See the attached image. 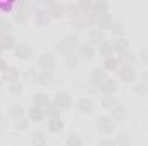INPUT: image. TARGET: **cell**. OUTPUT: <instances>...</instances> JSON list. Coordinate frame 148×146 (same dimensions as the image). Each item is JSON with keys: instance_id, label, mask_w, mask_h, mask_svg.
I'll return each mask as SVG.
<instances>
[{"instance_id": "13", "label": "cell", "mask_w": 148, "mask_h": 146, "mask_svg": "<svg viewBox=\"0 0 148 146\" xmlns=\"http://www.w3.org/2000/svg\"><path fill=\"white\" fill-rule=\"evenodd\" d=\"M105 40H107L105 31H102V29H98V28H91V29L88 31V43H91L95 48H97L98 45H102Z\"/></svg>"}, {"instance_id": "33", "label": "cell", "mask_w": 148, "mask_h": 146, "mask_svg": "<svg viewBox=\"0 0 148 146\" xmlns=\"http://www.w3.org/2000/svg\"><path fill=\"white\" fill-rule=\"evenodd\" d=\"M66 146H83V138L77 132H71L66 138Z\"/></svg>"}, {"instance_id": "5", "label": "cell", "mask_w": 148, "mask_h": 146, "mask_svg": "<svg viewBox=\"0 0 148 146\" xmlns=\"http://www.w3.org/2000/svg\"><path fill=\"white\" fill-rule=\"evenodd\" d=\"M52 103L60 110V112H67V110L73 108V105H74L73 96H71V93H69V91H59V93L53 96Z\"/></svg>"}, {"instance_id": "37", "label": "cell", "mask_w": 148, "mask_h": 146, "mask_svg": "<svg viewBox=\"0 0 148 146\" xmlns=\"http://www.w3.org/2000/svg\"><path fill=\"white\" fill-rule=\"evenodd\" d=\"M117 103H119V102H117L115 96H102V107L105 110H109V112H110Z\"/></svg>"}, {"instance_id": "23", "label": "cell", "mask_w": 148, "mask_h": 146, "mask_svg": "<svg viewBox=\"0 0 148 146\" xmlns=\"http://www.w3.org/2000/svg\"><path fill=\"white\" fill-rule=\"evenodd\" d=\"M119 60H121V64H122V65H127V67H136L138 55H136V53H133L131 50H127V52H124V53H121V55H119Z\"/></svg>"}, {"instance_id": "28", "label": "cell", "mask_w": 148, "mask_h": 146, "mask_svg": "<svg viewBox=\"0 0 148 146\" xmlns=\"http://www.w3.org/2000/svg\"><path fill=\"white\" fill-rule=\"evenodd\" d=\"M109 31L114 38H126V24L122 21H114V24Z\"/></svg>"}, {"instance_id": "31", "label": "cell", "mask_w": 148, "mask_h": 146, "mask_svg": "<svg viewBox=\"0 0 148 146\" xmlns=\"http://www.w3.org/2000/svg\"><path fill=\"white\" fill-rule=\"evenodd\" d=\"M7 89H9V93H10L12 96H21V95H23V81L19 79V81L9 83V84H7Z\"/></svg>"}, {"instance_id": "26", "label": "cell", "mask_w": 148, "mask_h": 146, "mask_svg": "<svg viewBox=\"0 0 148 146\" xmlns=\"http://www.w3.org/2000/svg\"><path fill=\"white\" fill-rule=\"evenodd\" d=\"M97 50H98V53H100L103 59H107V57H112V55H117V53L114 52V46H112V40H105L102 45H98V46H97Z\"/></svg>"}, {"instance_id": "25", "label": "cell", "mask_w": 148, "mask_h": 146, "mask_svg": "<svg viewBox=\"0 0 148 146\" xmlns=\"http://www.w3.org/2000/svg\"><path fill=\"white\" fill-rule=\"evenodd\" d=\"M114 17H112V14H105V16H102V17H98L97 19V26L95 28H98V29H102V31H109L112 28V24H114Z\"/></svg>"}, {"instance_id": "44", "label": "cell", "mask_w": 148, "mask_h": 146, "mask_svg": "<svg viewBox=\"0 0 148 146\" xmlns=\"http://www.w3.org/2000/svg\"><path fill=\"white\" fill-rule=\"evenodd\" d=\"M140 81H141V83H145V84L148 86V69L140 74Z\"/></svg>"}, {"instance_id": "12", "label": "cell", "mask_w": 148, "mask_h": 146, "mask_svg": "<svg viewBox=\"0 0 148 146\" xmlns=\"http://www.w3.org/2000/svg\"><path fill=\"white\" fill-rule=\"evenodd\" d=\"M95 53H97V48L91 45V43H81L79 45V48H77V57L81 59V62H88V60H91L93 57H95Z\"/></svg>"}, {"instance_id": "40", "label": "cell", "mask_w": 148, "mask_h": 146, "mask_svg": "<svg viewBox=\"0 0 148 146\" xmlns=\"http://www.w3.org/2000/svg\"><path fill=\"white\" fill-rule=\"evenodd\" d=\"M28 127H29V120H28V117H23V119H19V120L14 122V129H16V131H26Z\"/></svg>"}, {"instance_id": "46", "label": "cell", "mask_w": 148, "mask_h": 146, "mask_svg": "<svg viewBox=\"0 0 148 146\" xmlns=\"http://www.w3.org/2000/svg\"><path fill=\"white\" fill-rule=\"evenodd\" d=\"M2 122H3V112H2V108H0V126H2Z\"/></svg>"}, {"instance_id": "16", "label": "cell", "mask_w": 148, "mask_h": 146, "mask_svg": "<svg viewBox=\"0 0 148 146\" xmlns=\"http://www.w3.org/2000/svg\"><path fill=\"white\" fill-rule=\"evenodd\" d=\"M117 88H119V83H117L115 79L109 77V79H107V81L100 86V93H102L103 96H115Z\"/></svg>"}, {"instance_id": "47", "label": "cell", "mask_w": 148, "mask_h": 146, "mask_svg": "<svg viewBox=\"0 0 148 146\" xmlns=\"http://www.w3.org/2000/svg\"><path fill=\"white\" fill-rule=\"evenodd\" d=\"M3 86V79H2V74H0V88Z\"/></svg>"}, {"instance_id": "35", "label": "cell", "mask_w": 148, "mask_h": 146, "mask_svg": "<svg viewBox=\"0 0 148 146\" xmlns=\"http://www.w3.org/2000/svg\"><path fill=\"white\" fill-rule=\"evenodd\" d=\"M76 5H77V9H79L81 14H90L91 9H93V2L91 0H77Z\"/></svg>"}, {"instance_id": "3", "label": "cell", "mask_w": 148, "mask_h": 146, "mask_svg": "<svg viewBox=\"0 0 148 146\" xmlns=\"http://www.w3.org/2000/svg\"><path fill=\"white\" fill-rule=\"evenodd\" d=\"M107 79H109V74H107V71H105L102 65L95 67V69L90 72V93H100V86H102Z\"/></svg>"}, {"instance_id": "8", "label": "cell", "mask_w": 148, "mask_h": 146, "mask_svg": "<svg viewBox=\"0 0 148 146\" xmlns=\"http://www.w3.org/2000/svg\"><path fill=\"white\" fill-rule=\"evenodd\" d=\"M33 53H35V46L29 45V43H24V41L17 43L16 48H14V55L19 60H29L33 57Z\"/></svg>"}, {"instance_id": "22", "label": "cell", "mask_w": 148, "mask_h": 146, "mask_svg": "<svg viewBox=\"0 0 148 146\" xmlns=\"http://www.w3.org/2000/svg\"><path fill=\"white\" fill-rule=\"evenodd\" d=\"M112 46H114V52L117 55H121V53L129 50V40L127 38H114L112 40Z\"/></svg>"}, {"instance_id": "10", "label": "cell", "mask_w": 148, "mask_h": 146, "mask_svg": "<svg viewBox=\"0 0 148 146\" xmlns=\"http://www.w3.org/2000/svg\"><path fill=\"white\" fill-rule=\"evenodd\" d=\"M109 117H110L114 122H126L127 117H129V110L124 103H117L114 108L109 112Z\"/></svg>"}, {"instance_id": "29", "label": "cell", "mask_w": 148, "mask_h": 146, "mask_svg": "<svg viewBox=\"0 0 148 146\" xmlns=\"http://www.w3.org/2000/svg\"><path fill=\"white\" fill-rule=\"evenodd\" d=\"M9 115H10V117L14 119V122H16V120H19V119L26 117V108H24L23 105H19V103H14V105L9 107Z\"/></svg>"}, {"instance_id": "41", "label": "cell", "mask_w": 148, "mask_h": 146, "mask_svg": "<svg viewBox=\"0 0 148 146\" xmlns=\"http://www.w3.org/2000/svg\"><path fill=\"white\" fill-rule=\"evenodd\" d=\"M36 76H38V71H35V69H28L21 77H23L24 81H28V83H36Z\"/></svg>"}, {"instance_id": "18", "label": "cell", "mask_w": 148, "mask_h": 146, "mask_svg": "<svg viewBox=\"0 0 148 146\" xmlns=\"http://www.w3.org/2000/svg\"><path fill=\"white\" fill-rule=\"evenodd\" d=\"M52 103V100H50V96L47 95V93H43V91H38L33 95V100H31V105H35V107H40V108H47L48 105Z\"/></svg>"}, {"instance_id": "1", "label": "cell", "mask_w": 148, "mask_h": 146, "mask_svg": "<svg viewBox=\"0 0 148 146\" xmlns=\"http://www.w3.org/2000/svg\"><path fill=\"white\" fill-rule=\"evenodd\" d=\"M81 45V40L79 35H67V36L60 38L57 43H55V52L59 55H62L64 59L71 57L74 53H77V48Z\"/></svg>"}, {"instance_id": "7", "label": "cell", "mask_w": 148, "mask_h": 146, "mask_svg": "<svg viewBox=\"0 0 148 146\" xmlns=\"http://www.w3.org/2000/svg\"><path fill=\"white\" fill-rule=\"evenodd\" d=\"M55 67H57V57H55V53L43 52L38 57V69L40 71H50V72H53Z\"/></svg>"}, {"instance_id": "17", "label": "cell", "mask_w": 148, "mask_h": 146, "mask_svg": "<svg viewBox=\"0 0 148 146\" xmlns=\"http://www.w3.org/2000/svg\"><path fill=\"white\" fill-rule=\"evenodd\" d=\"M47 131L50 134H59L64 131V120L62 117H53V119H47Z\"/></svg>"}, {"instance_id": "42", "label": "cell", "mask_w": 148, "mask_h": 146, "mask_svg": "<svg viewBox=\"0 0 148 146\" xmlns=\"http://www.w3.org/2000/svg\"><path fill=\"white\" fill-rule=\"evenodd\" d=\"M143 64H147L148 65V46H145V48H141V52H140V57H138Z\"/></svg>"}, {"instance_id": "38", "label": "cell", "mask_w": 148, "mask_h": 146, "mask_svg": "<svg viewBox=\"0 0 148 146\" xmlns=\"http://www.w3.org/2000/svg\"><path fill=\"white\" fill-rule=\"evenodd\" d=\"M64 60H66V65H67L69 69H77L79 64H81V59L77 57V53H74V55L67 57V59H64Z\"/></svg>"}, {"instance_id": "43", "label": "cell", "mask_w": 148, "mask_h": 146, "mask_svg": "<svg viewBox=\"0 0 148 146\" xmlns=\"http://www.w3.org/2000/svg\"><path fill=\"white\" fill-rule=\"evenodd\" d=\"M98 146H115V141H114L112 138H103V139L98 143Z\"/></svg>"}, {"instance_id": "19", "label": "cell", "mask_w": 148, "mask_h": 146, "mask_svg": "<svg viewBox=\"0 0 148 146\" xmlns=\"http://www.w3.org/2000/svg\"><path fill=\"white\" fill-rule=\"evenodd\" d=\"M33 19H35V23H36L38 26H47V24L52 21L50 16H48V12H47V9H43V7L35 9V12H33Z\"/></svg>"}, {"instance_id": "14", "label": "cell", "mask_w": 148, "mask_h": 146, "mask_svg": "<svg viewBox=\"0 0 148 146\" xmlns=\"http://www.w3.org/2000/svg\"><path fill=\"white\" fill-rule=\"evenodd\" d=\"M110 12V3L107 2V0H95L93 2V9H91V14L98 19V17H102V16H105V14H109Z\"/></svg>"}, {"instance_id": "45", "label": "cell", "mask_w": 148, "mask_h": 146, "mask_svg": "<svg viewBox=\"0 0 148 146\" xmlns=\"http://www.w3.org/2000/svg\"><path fill=\"white\" fill-rule=\"evenodd\" d=\"M7 67H9V64H7V62H5V60L0 57V74L5 72V71H7Z\"/></svg>"}, {"instance_id": "15", "label": "cell", "mask_w": 148, "mask_h": 146, "mask_svg": "<svg viewBox=\"0 0 148 146\" xmlns=\"http://www.w3.org/2000/svg\"><path fill=\"white\" fill-rule=\"evenodd\" d=\"M26 117H28V120L29 122H43L45 119H47V115H45V110L40 108V107H35V105H31L29 108H26Z\"/></svg>"}, {"instance_id": "34", "label": "cell", "mask_w": 148, "mask_h": 146, "mask_svg": "<svg viewBox=\"0 0 148 146\" xmlns=\"http://www.w3.org/2000/svg\"><path fill=\"white\" fill-rule=\"evenodd\" d=\"M66 16H69V19H74V17L81 16V12H79L76 2H67V3H66Z\"/></svg>"}, {"instance_id": "30", "label": "cell", "mask_w": 148, "mask_h": 146, "mask_svg": "<svg viewBox=\"0 0 148 146\" xmlns=\"http://www.w3.org/2000/svg\"><path fill=\"white\" fill-rule=\"evenodd\" d=\"M114 141H115V146H133V138L127 132H117Z\"/></svg>"}, {"instance_id": "11", "label": "cell", "mask_w": 148, "mask_h": 146, "mask_svg": "<svg viewBox=\"0 0 148 146\" xmlns=\"http://www.w3.org/2000/svg\"><path fill=\"white\" fill-rule=\"evenodd\" d=\"M76 110L81 113V115H90L95 112V102L90 98V96H81L77 102H76Z\"/></svg>"}, {"instance_id": "21", "label": "cell", "mask_w": 148, "mask_h": 146, "mask_svg": "<svg viewBox=\"0 0 148 146\" xmlns=\"http://www.w3.org/2000/svg\"><path fill=\"white\" fill-rule=\"evenodd\" d=\"M53 81H55V72H50V71H38L36 84L48 86V84H53Z\"/></svg>"}, {"instance_id": "6", "label": "cell", "mask_w": 148, "mask_h": 146, "mask_svg": "<svg viewBox=\"0 0 148 146\" xmlns=\"http://www.w3.org/2000/svg\"><path fill=\"white\" fill-rule=\"evenodd\" d=\"M97 131H98L102 136L109 138V136H112V134L115 132V122L112 120L109 115H100V117L97 119Z\"/></svg>"}, {"instance_id": "24", "label": "cell", "mask_w": 148, "mask_h": 146, "mask_svg": "<svg viewBox=\"0 0 148 146\" xmlns=\"http://www.w3.org/2000/svg\"><path fill=\"white\" fill-rule=\"evenodd\" d=\"M2 79H3V83H12V81H19L21 79V72H19V69L17 67H14V65H9L7 67V71L2 74Z\"/></svg>"}, {"instance_id": "27", "label": "cell", "mask_w": 148, "mask_h": 146, "mask_svg": "<svg viewBox=\"0 0 148 146\" xmlns=\"http://www.w3.org/2000/svg\"><path fill=\"white\" fill-rule=\"evenodd\" d=\"M71 24H73V28L76 29V31H86V29L90 28L88 19H86L84 14H81V16H77V17L71 19Z\"/></svg>"}, {"instance_id": "4", "label": "cell", "mask_w": 148, "mask_h": 146, "mask_svg": "<svg viewBox=\"0 0 148 146\" xmlns=\"http://www.w3.org/2000/svg\"><path fill=\"white\" fill-rule=\"evenodd\" d=\"M41 7L47 9L50 19H60L66 16V3L59 2V0H48V2H41Z\"/></svg>"}, {"instance_id": "32", "label": "cell", "mask_w": 148, "mask_h": 146, "mask_svg": "<svg viewBox=\"0 0 148 146\" xmlns=\"http://www.w3.org/2000/svg\"><path fill=\"white\" fill-rule=\"evenodd\" d=\"M31 143H33V146H47V134L41 132V131L33 132V136H31Z\"/></svg>"}, {"instance_id": "39", "label": "cell", "mask_w": 148, "mask_h": 146, "mask_svg": "<svg viewBox=\"0 0 148 146\" xmlns=\"http://www.w3.org/2000/svg\"><path fill=\"white\" fill-rule=\"evenodd\" d=\"M60 113H62V112H60V110L57 108V107H55L53 103H50V105H48V107L45 108V115H47V119H53V117H60Z\"/></svg>"}, {"instance_id": "36", "label": "cell", "mask_w": 148, "mask_h": 146, "mask_svg": "<svg viewBox=\"0 0 148 146\" xmlns=\"http://www.w3.org/2000/svg\"><path fill=\"white\" fill-rule=\"evenodd\" d=\"M133 91H134V95H138V96H147L148 95V86L145 83H141V81H136V83L133 84Z\"/></svg>"}, {"instance_id": "9", "label": "cell", "mask_w": 148, "mask_h": 146, "mask_svg": "<svg viewBox=\"0 0 148 146\" xmlns=\"http://www.w3.org/2000/svg\"><path fill=\"white\" fill-rule=\"evenodd\" d=\"M117 77L124 83H136L138 81V72H136V67H127V65H121V69L117 71Z\"/></svg>"}, {"instance_id": "2", "label": "cell", "mask_w": 148, "mask_h": 146, "mask_svg": "<svg viewBox=\"0 0 148 146\" xmlns=\"http://www.w3.org/2000/svg\"><path fill=\"white\" fill-rule=\"evenodd\" d=\"M35 9H36V7H35V3H33V2H28V0L17 2V3H16V9H14V12H12V17H14V21H16V23L24 24V23H28V21H29V17L33 16Z\"/></svg>"}, {"instance_id": "20", "label": "cell", "mask_w": 148, "mask_h": 146, "mask_svg": "<svg viewBox=\"0 0 148 146\" xmlns=\"http://www.w3.org/2000/svg\"><path fill=\"white\" fill-rule=\"evenodd\" d=\"M121 60H119V55H112V57H107V59H103V69L107 71V72H117L119 69H121Z\"/></svg>"}]
</instances>
